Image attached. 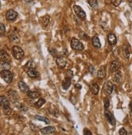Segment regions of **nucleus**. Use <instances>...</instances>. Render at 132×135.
Masks as SVG:
<instances>
[{
  "label": "nucleus",
  "mask_w": 132,
  "mask_h": 135,
  "mask_svg": "<svg viewBox=\"0 0 132 135\" xmlns=\"http://www.w3.org/2000/svg\"><path fill=\"white\" fill-rule=\"evenodd\" d=\"M113 89H114V85H113L111 81H106L105 84H104L103 91H104V93H105L106 95L111 94L112 92H113Z\"/></svg>",
  "instance_id": "obj_6"
},
{
  "label": "nucleus",
  "mask_w": 132,
  "mask_h": 135,
  "mask_svg": "<svg viewBox=\"0 0 132 135\" xmlns=\"http://www.w3.org/2000/svg\"><path fill=\"white\" fill-rule=\"evenodd\" d=\"M129 5H130V7H131V9H132V0H130Z\"/></svg>",
  "instance_id": "obj_39"
},
{
  "label": "nucleus",
  "mask_w": 132,
  "mask_h": 135,
  "mask_svg": "<svg viewBox=\"0 0 132 135\" xmlns=\"http://www.w3.org/2000/svg\"><path fill=\"white\" fill-rule=\"evenodd\" d=\"M91 40H92V45H93L94 47H95V48H101V44L99 37L97 36H93V37H92Z\"/></svg>",
  "instance_id": "obj_18"
},
{
  "label": "nucleus",
  "mask_w": 132,
  "mask_h": 135,
  "mask_svg": "<svg viewBox=\"0 0 132 135\" xmlns=\"http://www.w3.org/2000/svg\"><path fill=\"white\" fill-rule=\"evenodd\" d=\"M113 79H114V81L116 82V83H119L122 80V73L120 72H116L114 75V76H113Z\"/></svg>",
  "instance_id": "obj_24"
},
{
  "label": "nucleus",
  "mask_w": 132,
  "mask_h": 135,
  "mask_svg": "<svg viewBox=\"0 0 132 135\" xmlns=\"http://www.w3.org/2000/svg\"><path fill=\"white\" fill-rule=\"evenodd\" d=\"M105 118H106L107 121H108L111 125H115V124H116V120H115L114 117V115H113V114H112L109 111H108L107 109H105Z\"/></svg>",
  "instance_id": "obj_9"
},
{
  "label": "nucleus",
  "mask_w": 132,
  "mask_h": 135,
  "mask_svg": "<svg viewBox=\"0 0 132 135\" xmlns=\"http://www.w3.org/2000/svg\"><path fill=\"white\" fill-rule=\"evenodd\" d=\"M71 46L73 50L78 51H82L84 49V46L82 44V42L75 37H72V39L71 41Z\"/></svg>",
  "instance_id": "obj_3"
},
{
  "label": "nucleus",
  "mask_w": 132,
  "mask_h": 135,
  "mask_svg": "<svg viewBox=\"0 0 132 135\" xmlns=\"http://www.w3.org/2000/svg\"><path fill=\"white\" fill-rule=\"evenodd\" d=\"M0 7H1V3H0Z\"/></svg>",
  "instance_id": "obj_41"
},
{
  "label": "nucleus",
  "mask_w": 132,
  "mask_h": 135,
  "mask_svg": "<svg viewBox=\"0 0 132 135\" xmlns=\"http://www.w3.org/2000/svg\"><path fill=\"white\" fill-rule=\"evenodd\" d=\"M87 2L90 5V7H92V8H97L98 7L97 0H87Z\"/></svg>",
  "instance_id": "obj_27"
},
{
  "label": "nucleus",
  "mask_w": 132,
  "mask_h": 135,
  "mask_svg": "<svg viewBox=\"0 0 132 135\" xmlns=\"http://www.w3.org/2000/svg\"><path fill=\"white\" fill-rule=\"evenodd\" d=\"M56 131V129L54 127V126H48V127H45V128H42L40 132L42 133V134H52V133H54Z\"/></svg>",
  "instance_id": "obj_15"
},
{
  "label": "nucleus",
  "mask_w": 132,
  "mask_h": 135,
  "mask_svg": "<svg viewBox=\"0 0 132 135\" xmlns=\"http://www.w3.org/2000/svg\"><path fill=\"white\" fill-rule=\"evenodd\" d=\"M3 1H5V0H3Z\"/></svg>",
  "instance_id": "obj_42"
},
{
  "label": "nucleus",
  "mask_w": 132,
  "mask_h": 135,
  "mask_svg": "<svg viewBox=\"0 0 132 135\" xmlns=\"http://www.w3.org/2000/svg\"><path fill=\"white\" fill-rule=\"evenodd\" d=\"M122 51H123L124 56L126 58V59H128V58L130 57V50H129V48L126 46H123V47H122Z\"/></svg>",
  "instance_id": "obj_29"
},
{
  "label": "nucleus",
  "mask_w": 132,
  "mask_h": 135,
  "mask_svg": "<svg viewBox=\"0 0 132 135\" xmlns=\"http://www.w3.org/2000/svg\"><path fill=\"white\" fill-rule=\"evenodd\" d=\"M118 133L120 135H126L127 134V131L124 129V128H122L120 129V130L118 131Z\"/></svg>",
  "instance_id": "obj_36"
},
{
  "label": "nucleus",
  "mask_w": 132,
  "mask_h": 135,
  "mask_svg": "<svg viewBox=\"0 0 132 135\" xmlns=\"http://www.w3.org/2000/svg\"><path fill=\"white\" fill-rule=\"evenodd\" d=\"M18 86H19V89L20 90L21 92H24V93H27L28 91L29 90V85H28L24 81H20L18 84Z\"/></svg>",
  "instance_id": "obj_17"
},
{
  "label": "nucleus",
  "mask_w": 132,
  "mask_h": 135,
  "mask_svg": "<svg viewBox=\"0 0 132 135\" xmlns=\"http://www.w3.org/2000/svg\"><path fill=\"white\" fill-rule=\"evenodd\" d=\"M110 1H111V3L114 7H118L122 3V0H110Z\"/></svg>",
  "instance_id": "obj_32"
},
{
  "label": "nucleus",
  "mask_w": 132,
  "mask_h": 135,
  "mask_svg": "<svg viewBox=\"0 0 132 135\" xmlns=\"http://www.w3.org/2000/svg\"><path fill=\"white\" fill-rule=\"evenodd\" d=\"M35 119L37 120H40V121H43L44 123H45L47 124H49L50 123V119H48L47 117H41V115H35Z\"/></svg>",
  "instance_id": "obj_23"
},
{
  "label": "nucleus",
  "mask_w": 132,
  "mask_h": 135,
  "mask_svg": "<svg viewBox=\"0 0 132 135\" xmlns=\"http://www.w3.org/2000/svg\"><path fill=\"white\" fill-rule=\"evenodd\" d=\"M75 87L78 88V89H80L81 88V85H75Z\"/></svg>",
  "instance_id": "obj_40"
},
{
  "label": "nucleus",
  "mask_w": 132,
  "mask_h": 135,
  "mask_svg": "<svg viewBox=\"0 0 132 135\" xmlns=\"http://www.w3.org/2000/svg\"><path fill=\"white\" fill-rule=\"evenodd\" d=\"M66 78H70V79H71L73 78V72H72V70L69 69V70L67 71V73H66Z\"/></svg>",
  "instance_id": "obj_33"
},
{
  "label": "nucleus",
  "mask_w": 132,
  "mask_h": 135,
  "mask_svg": "<svg viewBox=\"0 0 132 135\" xmlns=\"http://www.w3.org/2000/svg\"><path fill=\"white\" fill-rule=\"evenodd\" d=\"M129 107H130V113H131V115H132V101L130 103Z\"/></svg>",
  "instance_id": "obj_38"
},
{
  "label": "nucleus",
  "mask_w": 132,
  "mask_h": 135,
  "mask_svg": "<svg viewBox=\"0 0 132 135\" xmlns=\"http://www.w3.org/2000/svg\"><path fill=\"white\" fill-rule=\"evenodd\" d=\"M7 94H8L9 99H10L12 103H16L17 100L19 99L18 93L15 90H10L7 92Z\"/></svg>",
  "instance_id": "obj_10"
},
{
  "label": "nucleus",
  "mask_w": 132,
  "mask_h": 135,
  "mask_svg": "<svg viewBox=\"0 0 132 135\" xmlns=\"http://www.w3.org/2000/svg\"><path fill=\"white\" fill-rule=\"evenodd\" d=\"M0 107L3 108V109L10 107V100L7 96L0 95Z\"/></svg>",
  "instance_id": "obj_7"
},
{
  "label": "nucleus",
  "mask_w": 132,
  "mask_h": 135,
  "mask_svg": "<svg viewBox=\"0 0 132 135\" xmlns=\"http://www.w3.org/2000/svg\"><path fill=\"white\" fill-rule=\"evenodd\" d=\"M83 134L84 135H88V134H90V135H92V132L89 130V129H83Z\"/></svg>",
  "instance_id": "obj_37"
},
{
  "label": "nucleus",
  "mask_w": 132,
  "mask_h": 135,
  "mask_svg": "<svg viewBox=\"0 0 132 135\" xmlns=\"http://www.w3.org/2000/svg\"><path fill=\"white\" fill-rule=\"evenodd\" d=\"M26 72H27L28 76H29V78H37L40 76L39 73L35 69V68H34V69H28V70H26Z\"/></svg>",
  "instance_id": "obj_14"
},
{
  "label": "nucleus",
  "mask_w": 132,
  "mask_h": 135,
  "mask_svg": "<svg viewBox=\"0 0 132 135\" xmlns=\"http://www.w3.org/2000/svg\"><path fill=\"white\" fill-rule=\"evenodd\" d=\"M12 54L15 60H20L24 57V51L21 47L18 46H14L12 47Z\"/></svg>",
  "instance_id": "obj_2"
},
{
  "label": "nucleus",
  "mask_w": 132,
  "mask_h": 135,
  "mask_svg": "<svg viewBox=\"0 0 132 135\" xmlns=\"http://www.w3.org/2000/svg\"><path fill=\"white\" fill-rule=\"evenodd\" d=\"M0 76L2 79L7 84H10L13 81V73L8 69H3L0 72Z\"/></svg>",
  "instance_id": "obj_1"
},
{
  "label": "nucleus",
  "mask_w": 132,
  "mask_h": 135,
  "mask_svg": "<svg viewBox=\"0 0 132 135\" xmlns=\"http://www.w3.org/2000/svg\"><path fill=\"white\" fill-rule=\"evenodd\" d=\"M18 17V13L13 10V9H10V10H8L6 13V19L7 21H10V22H12V21H15Z\"/></svg>",
  "instance_id": "obj_5"
},
{
  "label": "nucleus",
  "mask_w": 132,
  "mask_h": 135,
  "mask_svg": "<svg viewBox=\"0 0 132 135\" xmlns=\"http://www.w3.org/2000/svg\"><path fill=\"white\" fill-rule=\"evenodd\" d=\"M107 39L110 45H115L117 43V37L114 33H109L107 36Z\"/></svg>",
  "instance_id": "obj_19"
},
{
  "label": "nucleus",
  "mask_w": 132,
  "mask_h": 135,
  "mask_svg": "<svg viewBox=\"0 0 132 135\" xmlns=\"http://www.w3.org/2000/svg\"><path fill=\"white\" fill-rule=\"evenodd\" d=\"M27 95L28 97L32 99H35L40 97V93L38 91H32V90H29L27 92Z\"/></svg>",
  "instance_id": "obj_20"
},
{
  "label": "nucleus",
  "mask_w": 132,
  "mask_h": 135,
  "mask_svg": "<svg viewBox=\"0 0 132 135\" xmlns=\"http://www.w3.org/2000/svg\"><path fill=\"white\" fill-rule=\"evenodd\" d=\"M90 90H91V92H92L93 94L97 95V94H98V93H99L100 87H99L98 84H97V83H92V84L91 85Z\"/></svg>",
  "instance_id": "obj_22"
},
{
  "label": "nucleus",
  "mask_w": 132,
  "mask_h": 135,
  "mask_svg": "<svg viewBox=\"0 0 132 135\" xmlns=\"http://www.w3.org/2000/svg\"><path fill=\"white\" fill-rule=\"evenodd\" d=\"M120 67H121V64L119 63V61L118 60H114V61H112L110 63V65H109V70L110 72L112 73H115L117 72L119 69H120Z\"/></svg>",
  "instance_id": "obj_12"
},
{
  "label": "nucleus",
  "mask_w": 132,
  "mask_h": 135,
  "mask_svg": "<svg viewBox=\"0 0 132 135\" xmlns=\"http://www.w3.org/2000/svg\"><path fill=\"white\" fill-rule=\"evenodd\" d=\"M9 39H10L12 42H17L20 40V37H19L17 32H15V30H11L10 33H9Z\"/></svg>",
  "instance_id": "obj_13"
},
{
  "label": "nucleus",
  "mask_w": 132,
  "mask_h": 135,
  "mask_svg": "<svg viewBox=\"0 0 132 135\" xmlns=\"http://www.w3.org/2000/svg\"><path fill=\"white\" fill-rule=\"evenodd\" d=\"M45 99H39L38 101H36V103H35V107L36 108H41V106H43L45 103Z\"/></svg>",
  "instance_id": "obj_28"
},
{
  "label": "nucleus",
  "mask_w": 132,
  "mask_h": 135,
  "mask_svg": "<svg viewBox=\"0 0 132 135\" xmlns=\"http://www.w3.org/2000/svg\"><path fill=\"white\" fill-rule=\"evenodd\" d=\"M104 106H105V108L108 109L109 107V100L108 99H104Z\"/></svg>",
  "instance_id": "obj_34"
},
{
  "label": "nucleus",
  "mask_w": 132,
  "mask_h": 135,
  "mask_svg": "<svg viewBox=\"0 0 132 135\" xmlns=\"http://www.w3.org/2000/svg\"><path fill=\"white\" fill-rule=\"evenodd\" d=\"M73 10H74V12L75 13V15H76L80 19V20L84 21L86 19V13H85V12H84L80 6L75 5L73 7Z\"/></svg>",
  "instance_id": "obj_4"
},
{
  "label": "nucleus",
  "mask_w": 132,
  "mask_h": 135,
  "mask_svg": "<svg viewBox=\"0 0 132 135\" xmlns=\"http://www.w3.org/2000/svg\"><path fill=\"white\" fill-rule=\"evenodd\" d=\"M79 37L81 38V39H83L84 41H88L90 39L89 36L86 33H84L83 31H80L79 32Z\"/></svg>",
  "instance_id": "obj_26"
},
{
  "label": "nucleus",
  "mask_w": 132,
  "mask_h": 135,
  "mask_svg": "<svg viewBox=\"0 0 132 135\" xmlns=\"http://www.w3.org/2000/svg\"><path fill=\"white\" fill-rule=\"evenodd\" d=\"M71 79L66 78L62 81V88H63L65 90H68V88L71 86Z\"/></svg>",
  "instance_id": "obj_21"
},
{
  "label": "nucleus",
  "mask_w": 132,
  "mask_h": 135,
  "mask_svg": "<svg viewBox=\"0 0 132 135\" xmlns=\"http://www.w3.org/2000/svg\"><path fill=\"white\" fill-rule=\"evenodd\" d=\"M106 76V68L105 66H101L97 72V78L99 79H104Z\"/></svg>",
  "instance_id": "obj_16"
},
{
  "label": "nucleus",
  "mask_w": 132,
  "mask_h": 135,
  "mask_svg": "<svg viewBox=\"0 0 132 135\" xmlns=\"http://www.w3.org/2000/svg\"><path fill=\"white\" fill-rule=\"evenodd\" d=\"M5 33H6V27L3 23H1L0 24V37H3Z\"/></svg>",
  "instance_id": "obj_31"
},
{
  "label": "nucleus",
  "mask_w": 132,
  "mask_h": 135,
  "mask_svg": "<svg viewBox=\"0 0 132 135\" xmlns=\"http://www.w3.org/2000/svg\"><path fill=\"white\" fill-rule=\"evenodd\" d=\"M0 60L3 63H10L11 57L7 51L3 50H0Z\"/></svg>",
  "instance_id": "obj_8"
},
{
  "label": "nucleus",
  "mask_w": 132,
  "mask_h": 135,
  "mask_svg": "<svg viewBox=\"0 0 132 135\" xmlns=\"http://www.w3.org/2000/svg\"><path fill=\"white\" fill-rule=\"evenodd\" d=\"M3 111H4V113H5L7 115H10V114L12 113V110L11 107H9V108H7L3 109Z\"/></svg>",
  "instance_id": "obj_35"
},
{
  "label": "nucleus",
  "mask_w": 132,
  "mask_h": 135,
  "mask_svg": "<svg viewBox=\"0 0 132 135\" xmlns=\"http://www.w3.org/2000/svg\"><path fill=\"white\" fill-rule=\"evenodd\" d=\"M35 68V63L33 62V60H30L27 63V64L25 65V69L28 70L29 69H34Z\"/></svg>",
  "instance_id": "obj_30"
},
{
  "label": "nucleus",
  "mask_w": 132,
  "mask_h": 135,
  "mask_svg": "<svg viewBox=\"0 0 132 135\" xmlns=\"http://www.w3.org/2000/svg\"><path fill=\"white\" fill-rule=\"evenodd\" d=\"M67 59L63 56H59L56 59V63H57V65L60 69H64L66 65H67Z\"/></svg>",
  "instance_id": "obj_11"
},
{
  "label": "nucleus",
  "mask_w": 132,
  "mask_h": 135,
  "mask_svg": "<svg viewBox=\"0 0 132 135\" xmlns=\"http://www.w3.org/2000/svg\"><path fill=\"white\" fill-rule=\"evenodd\" d=\"M50 17L49 16H44V17H42V26L44 27V28H45V27H47L49 25V24H50Z\"/></svg>",
  "instance_id": "obj_25"
}]
</instances>
